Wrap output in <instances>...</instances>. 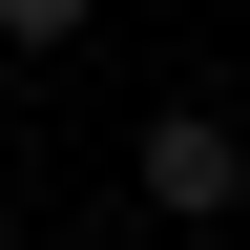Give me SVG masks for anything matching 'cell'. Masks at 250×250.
Here are the masks:
<instances>
[{
    "instance_id": "cell-1",
    "label": "cell",
    "mask_w": 250,
    "mask_h": 250,
    "mask_svg": "<svg viewBox=\"0 0 250 250\" xmlns=\"http://www.w3.org/2000/svg\"><path fill=\"white\" fill-rule=\"evenodd\" d=\"M125 167H146V208H167V229H229V208H250V146H229L208 104H167L146 146H125Z\"/></svg>"
}]
</instances>
